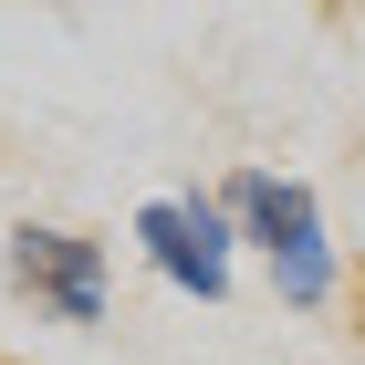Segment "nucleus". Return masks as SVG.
<instances>
[{"label": "nucleus", "mask_w": 365, "mask_h": 365, "mask_svg": "<svg viewBox=\"0 0 365 365\" xmlns=\"http://www.w3.org/2000/svg\"><path fill=\"white\" fill-rule=\"evenodd\" d=\"M220 209H230V230H240V251L261 261V282H272L282 313H324V303L344 292L324 198H313L303 178H282V168H230V178H220Z\"/></svg>", "instance_id": "f257e3e1"}, {"label": "nucleus", "mask_w": 365, "mask_h": 365, "mask_svg": "<svg viewBox=\"0 0 365 365\" xmlns=\"http://www.w3.org/2000/svg\"><path fill=\"white\" fill-rule=\"evenodd\" d=\"M0 282L31 303V324H105L115 303V261L105 240H84V230H53V220H21L11 240H0Z\"/></svg>", "instance_id": "f03ea898"}, {"label": "nucleus", "mask_w": 365, "mask_h": 365, "mask_svg": "<svg viewBox=\"0 0 365 365\" xmlns=\"http://www.w3.org/2000/svg\"><path fill=\"white\" fill-rule=\"evenodd\" d=\"M136 251L146 272L168 282V292H188V303H230V272H240V230H230L220 188H168L136 209Z\"/></svg>", "instance_id": "7ed1b4c3"}]
</instances>
